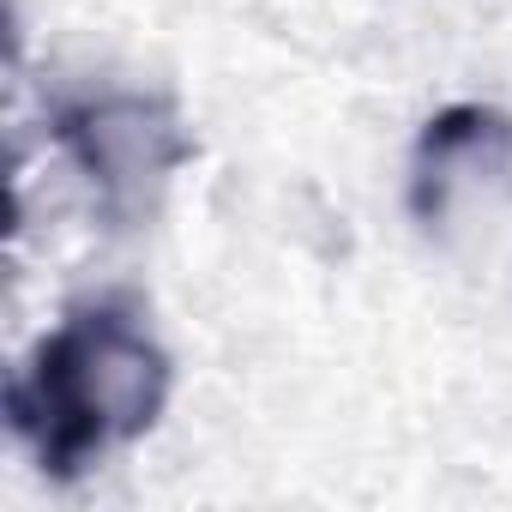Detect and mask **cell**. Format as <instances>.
Wrapping results in <instances>:
<instances>
[{"label": "cell", "mask_w": 512, "mask_h": 512, "mask_svg": "<svg viewBox=\"0 0 512 512\" xmlns=\"http://www.w3.org/2000/svg\"><path fill=\"white\" fill-rule=\"evenodd\" d=\"M169 404V356L133 308L67 314L7 386V422L49 482H79L103 452L139 440Z\"/></svg>", "instance_id": "1"}, {"label": "cell", "mask_w": 512, "mask_h": 512, "mask_svg": "<svg viewBox=\"0 0 512 512\" xmlns=\"http://www.w3.org/2000/svg\"><path fill=\"white\" fill-rule=\"evenodd\" d=\"M49 133L79 163L103 217H115V223H145L157 211L163 187L175 181V169L193 157V139L163 97L115 91V97L61 103L49 115Z\"/></svg>", "instance_id": "2"}, {"label": "cell", "mask_w": 512, "mask_h": 512, "mask_svg": "<svg viewBox=\"0 0 512 512\" xmlns=\"http://www.w3.org/2000/svg\"><path fill=\"white\" fill-rule=\"evenodd\" d=\"M470 187L512 193V115L488 103H452L440 109L410 157V211L434 235L452 223Z\"/></svg>", "instance_id": "3"}]
</instances>
